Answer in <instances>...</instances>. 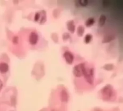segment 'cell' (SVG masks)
<instances>
[{"label":"cell","instance_id":"cell-17","mask_svg":"<svg viewBox=\"0 0 123 111\" xmlns=\"http://www.w3.org/2000/svg\"><path fill=\"white\" fill-rule=\"evenodd\" d=\"M79 2L80 4L83 7L87 6L88 4V0H80Z\"/></svg>","mask_w":123,"mask_h":111},{"label":"cell","instance_id":"cell-23","mask_svg":"<svg viewBox=\"0 0 123 111\" xmlns=\"http://www.w3.org/2000/svg\"><path fill=\"white\" fill-rule=\"evenodd\" d=\"M51 111H55V110H52Z\"/></svg>","mask_w":123,"mask_h":111},{"label":"cell","instance_id":"cell-22","mask_svg":"<svg viewBox=\"0 0 123 111\" xmlns=\"http://www.w3.org/2000/svg\"><path fill=\"white\" fill-rule=\"evenodd\" d=\"M95 111H102L101 110H100V109H96V110H95Z\"/></svg>","mask_w":123,"mask_h":111},{"label":"cell","instance_id":"cell-4","mask_svg":"<svg viewBox=\"0 0 123 111\" xmlns=\"http://www.w3.org/2000/svg\"><path fill=\"white\" fill-rule=\"evenodd\" d=\"M63 57L67 64L70 65L72 64L74 60V56L72 53L69 51L65 52L63 53Z\"/></svg>","mask_w":123,"mask_h":111},{"label":"cell","instance_id":"cell-11","mask_svg":"<svg viewBox=\"0 0 123 111\" xmlns=\"http://www.w3.org/2000/svg\"><path fill=\"white\" fill-rule=\"evenodd\" d=\"M106 17L104 15H101L100 16L99 18V22H98V25L100 27H102L105 24L106 21Z\"/></svg>","mask_w":123,"mask_h":111},{"label":"cell","instance_id":"cell-13","mask_svg":"<svg viewBox=\"0 0 123 111\" xmlns=\"http://www.w3.org/2000/svg\"><path fill=\"white\" fill-rule=\"evenodd\" d=\"M92 35L91 34H87L85 35L84 37V43L86 44H89L91 41L92 40Z\"/></svg>","mask_w":123,"mask_h":111},{"label":"cell","instance_id":"cell-3","mask_svg":"<svg viewBox=\"0 0 123 111\" xmlns=\"http://www.w3.org/2000/svg\"><path fill=\"white\" fill-rule=\"evenodd\" d=\"M85 67V64L84 63L75 66L73 69V74L74 76L77 78H80L83 76Z\"/></svg>","mask_w":123,"mask_h":111},{"label":"cell","instance_id":"cell-5","mask_svg":"<svg viewBox=\"0 0 123 111\" xmlns=\"http://www.w3.org/2000/svg\"><path fill=\"white\" fill-rule=\"evenodd\" d=\"M38 40V35L35 32H31L29 36V42L31 45H35L37 44Z\"/></svg>","mask_w":123,"mask_h":111},{"label":"cell","instance_id":"cell-21","mask_svg":"<svg viewBox=\"0 0 123 111\" xmlns=\"http://www.w3.org/2000/svg\"><path fill=\"white\" fill-rule=\"evenodd\" d=\"M2 86H3L2 82V81H1V80L0 79V91L1 89H2Z\"/></svg>","mask_w":123,"mask_h":111},{"label":"cell","instance_id":"cell-2","mask_svg":"<svg viewBox=\"0 0 123 111\" xmlns=\"http://www.w3.org/2000/svg\"><path fill=\"white\" fill-rule=\"evenodd\" d=\"M94 70L93 68H87L85 67L83 76H84L85 79L87 82L91 84L92 85L94 82Z\"/></svg>","mask_w":123,"mask_h":111},{"label":"cell","instance_id":"cell-1","mask_svg":"<svg viewBox=\"0 0 123 111\" xmlns=\"http://www.w3.org/2000/svg\"><path fill=\"white\" fill-rule=\"evenodd\" d=\"M113 94V89L112 86L108 85L104 87L101 90L102 98L105 100H109Z\"/></svg>","mask_w":123,"mask_h":111},{"label":"cell","instance_id":"cell-19","mask_svg":"<svg viewBox=\"0 0 123 111\" xmlns=\"http://www.w3.org/2000/svg\"><path fill=\"white\" fill-rule=\"evenodd\" d=\"M40 14L38 12H37L36 13L35 15V17H34V20L35 21H37L39 18H40Z\"/></svg>","mask_w":123,"mask_h":111},{"label":"cell","instance_id":"cell-9","mask_svg":"<svg viewBox=\"0 0 123 111\" xmlns=\"http://www.w3.org/2000/svg\"><path fill=\"white\" fill-rule=\"evenodd\" d=\"M85 32V28L83 26H79L77 28V35L79 37H81Z\"/></svg>","mask_w":123,"mask_h":111},{"label":"cell","instance_id":"cell-6","mask_svg":"<svg viewBox=\"0 0 123 111\" xmlns=\"http://www.w3.org/2000/svg\"><path fill=\"white\" fill-rule=\"evenodd\" d=\"M69 94L67 90L63 88L60 93V99L62 103H67L69 100Z\"/></svg>","mask_w":123,"mask_h":111},{"label":"cell","instance_id":"cell-7","mask_svg":"<svg viewBox=\"0 0 123 111\" xmlns=\"http://www.w3.org/2000/svg\"><path fill=\"white\" fill-rule=\"evenodd\" d=\"M67 28L68 30L71 33H74L75 30V26L74 20H70L67 23Z\"/></svg>","mask_w":123,"mask_h":111},{"label":"cell","instance_id":"cell-18","mask_svg":"<svg viewBox=\"0 0 123 111\" xmlns=\"http://www.w3.org/2000/svg\"><path fill=\"white\" fill-rule=\"evenodd\" d=\"M69 37H70V35L68 33H64L62 35V40L64 41L67 40Z\"/></svg>","mask_w":123,"mask_h":111},{"label":"cell","instance_id":"cell-12","mask_svg":"<svg viewBox=\"0 0 123 111\" xmlns=\"http://www.w3.org/2000/svg\"><path fill=\"white\" fill-rule=\"evenodd\" d=\"M95 23V19L93 18H89L85 22V25L87 27H91Z\"/></svg>","mask_w":123,"mask_h":111},{"label":"cell","instance_id":"cell-8","mask_svg":"<svg viewBox=\"0 0 123 111\" xmlns=\"http://www.w3.org/2000/svg\"><path fill=\"white\" fill-rule=\"evenodd\" d=\"M9 67L8 64L5 63H0V72L4 74L8 72L9 70Z\"/></svg>","mask_w":123,"mask_h":111},{"label":"cell","instance_id":"cell-14","mask_svg":"<svg viewBox=\"0 0 123 111\" xmlns=\"http://www.w3.org/2000/svg\"><path fill=\"white\" fill-rule=\"evenodd\" d=\"M51 38L54 42H55L56 43H58L59 38H58V35L57 34L55 33L52 34H51Z\"/></svg>","mask_w":123,"mask_h":111},{"label":"cell","instance_id":"cell-16","mask_svg":"<svg viewBox=\"0 0 123 111\" xmlns=\"http://www.w3.org/2000/svg\"><path fill=\"white\" fill-rule=\"evenodd\" d=\"M104 68L107 70H111L114 68V65L111 64H108L104 66Z\"/></svg>","mask_w":123,"mask_h":111},{"label":"cell","instance_id":"cell-15","mask_svg":"<svg viewBox=\"0 0 123 111\" xmlns=\"http://www.w3.org/2000/svg\"><path fill=\"white\" fill-rule=\"evenodd\" d=\"M43 13V15L42 16L40 21V24H43L44 23H45L46 22V12L45 11H42Z\"/></svg>","mask_w":123,"mask_h":111},{"label":"cell","instance_id":"cell-20","mask_svg":"<svg viewBox=\"0 0 123 111\" xmlns=\"http://www.w3.org/2000/svg\"><path fill=\"white\" fill-rule=\"evenodd\" d=\"M18 42V37L17 36H15L12 39V42L14 44H17Z\"/></svg>","mask_w":123,"mask_h":111},{"label":"cell","instance_id":"cell-10","mask_svg":"<svg viewBox=\"0 0 123 111\" xmlns=\"http://www.w3.org/2000/svg\"><path fill=\"white\" fill-rule=\"evenodd\" d=\"M115 38V37L114 35H108L106 36L103 39L102 42L103 43H107L108 42H110L112 40H114Z\"/></svg>","mask_w":123,"mask_h":111}]
</instances>
